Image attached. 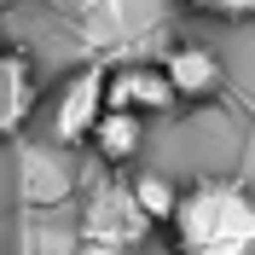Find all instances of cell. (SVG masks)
<instances>
[{
	"label": "cell",
	"instance_id": "1",
	"mask_svg": "<svg viewBox=\"0 0 255 255\" xmlns=\"http://www.w3.org/2000/svg\"><path fill=\"white\" fill-rule=\"evenodd\" d=\"M168 232L180 255H255V197L232 180H191Z\"/></svg>",
	"mask_w": 255,
	"mask_h": 255
},
{
	"label": "cell",
	"instance_id": "2",
	"mask_svg": "<svg viewBox=\"0 0 255 255\" xmlns=\"http://www.w3.org/2000/svg\"><path fill=\"white\" fill-rule=\"evenodd\" d=\"M105 111H111V70L87 64V70H76V76L58 87V99H52V139L58 145H87Z\"/></svg>",
	"mask_w": 255,
	"mask_h": 255
},
{
	"label": "cell",
	"instance_id": "3",
	"mask_svg": "<svg viewBox=\"0 0 255 255\" xmlns=\"http://www.w3.org/2000/svg\"><path fill=\"white\" fill-rule=\"evenodd\" d=\"M151 215L139 209V197H133V186H99L93 197H87V209H81V238L87 244H116V250H133V244L151 232Z\"/></svg>",
	"mask_w": 255,
	"mask_h": 255
},
{
	"label": "cell",
	"instance_id": "4",
	"mask_svg": "<svg viewBox=\"0 0 255 255\" xmlns=\"http://www.w3.org/2000/svg\"><path fill=\"white\" fill-rule=\"evenodd\" d=\"M41 111V76H35V58L17 47H0V145L17 139L23 128Z\"/></svg>",
	"mask_w": 255,
	"mask_h": 255
},
{
	"label": "cell",
	"instance_id": "5",
	"mask_svg": "<svg viewBox=\"0 0 255 255\" xmlns=\"http://www.w3.org/2000/svg\"><path fill=\"white\" fill-rule=\"evenodd\" d=\"M157 64H162V76H168V87H174L180 105H209V99L226 87V70H221V58H215V47H197V41L168 47Z\"/></svg>",
	"mask_w": 255,
	"mask_h": 255
},
{
	"label": "cell",
	"instance_id": "6",
	"mask_svg": "<svg viewBox=\"0 0 255 255\" xmlns=\"http://www.w3.org/2000/svg\"><path fill=\"white\" fill-rule=\"evenodd\" d=\"M111 105L133 116H168L180 105L162 64H128V70H111Z\"/></svg>",
	"mask_w": 255,
	"mask_h": 255
},
{
	"label": "cell",
	"instance_id": "7",
	"mask_svg": "<svg viewBox=\"0 0 255 255\" xmlns=\"http://www.w3.org/2000/svg\"><path fill=\"white\" fill-rule=\"evenodd\" d=\"M99 151V162L105 168H128V162H139V145H145V116H133V111H105L99 116V128H93V139H87Z\"/></svg>",
	"mask_w": 255,
	"mask_h": 255
},
{
	"label": "cell",
	"instance_id": "8",
	"mask_svg": "<svg viewBox=\"0 0 255 255\" xmlns=\"http://www.w3.org/2000/svg\"><path fill=\"white\" fill-rule=\"evenodd\" d=\"M128 186H133V197H139V209H145V215H151L157 226H168V221H174L180 197H186V191H180V186H174L168 174H151V168H145V174H133Z\"/></svg>",
	"mask_w": 255,
	"mask_h": 255
},
{
	"label": "cell",
	"instance_id": "9",
	"mask_svg": "<svg viewBox=\"0 0 255 255\" xmlns=\"http://www.w3.org/2000/svg\"><path fill=\"white\" fill-rule=\"evenodd\" d=\"M186 6L203 17H221V23H250L255 17V0H186Z\"/></svg>",
	"mask_w": 255,
	"mask_h": 255
},
{
	"label": "cell",
	"instance_id": "10",
	"mask_svg": "<svg viewBox=\"0 0 255 255\" xmlns=\"http://www.w3.org/2000/svg\"><path fill=\"white\" fill-rule=\"evenodd\" d=\"M76 255H128V250H116V244H87V238H81Z\"/></svg>",
	"mask_w": 255,
	"mask_h": 255
}]
</instances>
